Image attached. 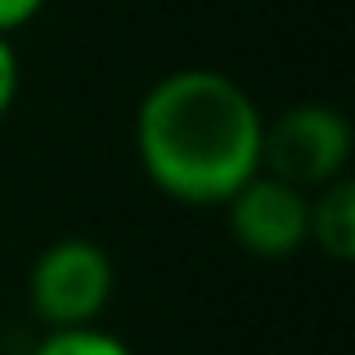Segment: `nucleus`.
Returning <instances> with one entry per match:
<instances>
[{
  "label": "nucleus",
  "instance_id": "1",
  "mask_svg": "<svg viewBox=\"0 0 355 355\" xmlns=\"http://www.w3.org/2000/svg\"><path fill=\"white\" fill-rule=\"evenodd\" d=\"M261 126L257 99L230 72L175 68L139 99L135 153L166 198L211 207L261 171Z\"/></svg>",
  "mask_w": 355,
  "mask_h": 355
},
{
  "label": "nucleus",
  "instance_id": "2",
  "mask_svg": "<svg viewBox=\"0 0 355 355\" xmlns=\"http://www.w3.org/2000/svg\"><path fill=\"white\" fill-rule=\"evenodd\" d=\"M351 121L333 104H293L261 126V171L297 189H324L347 175Z\"/></svg>",
  "mask_w": 355,
  "mask_h": 355
},
{
  "label": "nucleus",
  "instance_id": "3",
  "mask_svg": "<svg viewBox=\"0 0 355 355\" xmlns=\"http://www.w3.org/2000/svg\"><path fill=\"white\" fill-rule=\"evenodd\" d=\"M32 311L50 329H86L113 297V257L90 239H59L32 261Z\"/></svg>",
  "mask_w": 355,
  "mask_h": 355
},
{
  "label": "nucleus",
  "instance_id": "4",
  "mask_svg": "<svg viewBox=\"0 0 355 355\" xmlns=\"http://www.w3.org/2000/svg\"><path fill=\"white\" fill-rule=\"evenodd\" d=\"M230 234L243 252L261 261H284L311 243V198L297 184H284L279 175L257 171L225 198Z\"/></svg>",
  "mask_w": 355,
  "mask_h": 355
},
{
  "label": "nucleus",
  "instance_id": "5",
  "mask_svg": "<svg viewBox=\"0 0 355 355\" xmlns=\"http://www.w3.org/2000/svg\"><path fill=\"white\" fill-rule=\"evenodd\" d=\"M311 243H320L324 257L351 261L355 257V180L338 175L311 198Z\"/></svg>",
  "mask_w": 355,
  "mask_h": 355
},
{
  "label": "nucleus",
  "instance_id": "6",
  "mask_svg": "<svg viewBox=\"0 0 355 355\" xmlns=\"http://www.w3.org/2000/svg\"><path fill=\"white\" fill-rule=\"evenodd\" d=\"M32 355H130V347L113 333L86 324V329H50V338Z\"/></svg>",
  "mask_w": 355,
  "mask_h": 355
},
{
  "label": "nucleus",
  "instance_id": "7",
  "mask_svg": "<svg viewBox=\"0 0 355 355\" xmlns=\"http://www.w3.org/2000/svg\"><path fill=\"white\" fill-rule=\"evenodd\" d=\"M14 95H18V54L9 45V36H0V121H5Z\"/></svg>",
  "mask_w": 355,
  "mask_h": 355
},
{
  "label": "nucleus",
  "instance_id": "8",
  "mask_svg": "<svg viewBox=\"0 0 355 355\" xmlns=\"http://www.w3.org/2000/svg\"><path fill=\"white\" fill-rule=\"evenodd\" d=\"M41 9H45V0H0V36L27 27Z\"/></svg>",
  "mask_w": 355,
  "mask_h": 355
}]
</instances>
